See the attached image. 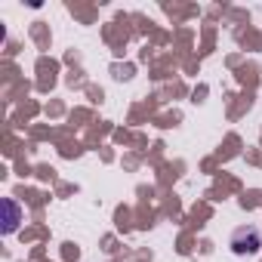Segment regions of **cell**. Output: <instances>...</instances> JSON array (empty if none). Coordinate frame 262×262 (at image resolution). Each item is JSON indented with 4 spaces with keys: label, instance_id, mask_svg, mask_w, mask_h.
Segmentation results:
<instances>
[{
    "label": "cell",
    "instance_id": "cell-1",
    "mask_svg": "<svg viewBox=\"0 0 262 262\" xmlns=\"http://www.w3.org/2000/svg\"><path fill=\"white\" fill-rule=\"evenodd\" d=\"M228 247L234 256H256L262 250V228L259 225H241L231 231Z\"/></svg>",
    "mask_w": 262,
    "mask_h": 262
},
{
    "label": "cell",
    "instance_id": "cell-2",
    "mask_svg": "<svg viewBox=\"0 0 262 262\" xmlns=\"http://www.w3.org/2000/svg\"><path fill=\"white\" fill-rule=\"evenodd\" d=\"M0 207H4V234H13L19 228V222H22V207L13 198H4Z\"/></svg>",
    "mask_w": 262,
    "mask_h": 262
}]
</instances>
